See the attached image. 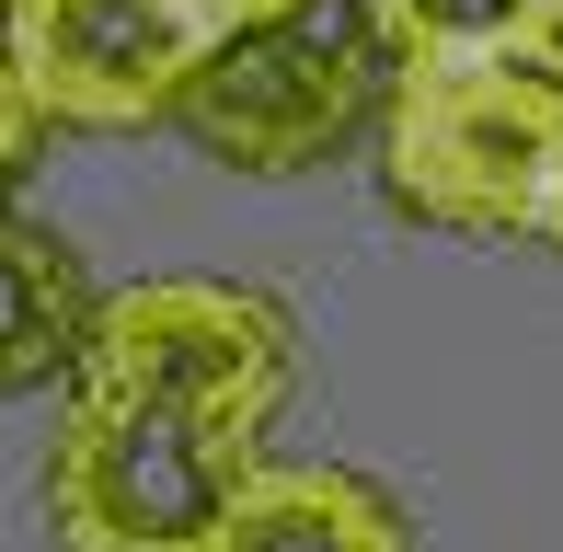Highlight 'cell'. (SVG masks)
I'll return each mask as SVG.
<instances>
[{
	"mask_svg": "<svg viewBox=\"0 0 563 552\" xmlns=\"http://www.w3.org/2000/svg\"><path fill=\"white\" fill-rule=\"evenodd\" d=\"M563 173V81L529 58H438L379 92V185L460 242H541Z\"/></svg>",
	"mask_w": 563,
	"mask_h": 552,
	"instance_id": "cell-1",
	"label": "cell"
},
{
	"mask_svg": "<svg viewBox=\"0 0 563 552\" xmlns=\"http://www.w3.org/2000/svg\"><path fill=\"white\" fill-rule=\"evenodd\" d=\"M391 69H438V58H529L563 81V0H368Z\"/></svg>",
	"mask_w": 563,
	"mask_h": 552,
	"instance_id": "cell-8",
	"label": "cell"
},
{
	"mask_svg": "<svg viewBox=\"0 0 563 552\" xmlns=\"http://www.w3.org/2000/svg\"><path fill=\"white\" fill-rule=\"evenodd\" d=\"M541 242H552V254H563V173H552V208H541Z\"/></svg>",
	"mask_w": 563,
	"mask_h": 552,
	"instance_id": "cell-11",
	"label": "cell"
},
{
	"mask_svg": "<svg viewBox=\"0 0 563 552\" xmlns=\"http://www.w3.org/2000/svg\"><path fill=\"white\" fill-rule=\"evenodd\" d=\"M196 552H415V518L345 461H253Z\"/></svg>",
	"mask_w": 563,
	"mask_h": 552,
	"instance_id": "cell-6",
	"label": "cell"
},
{
	"mask_svg": "<svg viewBox=\"0 0 563 552\" xmlns=\"http://www.w3.org/2000/svg\"><path fill=\"white\" fill-rule=\"evenodd\" d=\"M379 92H391V46H379L368 0L356 12L311 0V12H276V23H230L173 128L208 162L276 185V173H322L345 139H379Z\"/></svg>",
	"mask_w": 563,
	"mask_h": 552,
	"instance_id": "cell-3",
	"label": "cell"
},
{
	"mask_svg": "<svg viewBox=\"0 0 563 552\" xmlns=\"http://www.w3.org/2000/svg\"><path fill=\"white\" fill-rule=\"evenodd\" d=\"M46 150V104H35V81L12 69V35H0V196L23 185V162Z\"/></svg>",
	"mask_w": 563,
	"mask_h": 552,
	"instance_id": "cell-9",
	"label": "cell"
},
{
	"mask_svg": "<svg viewBox=\"0 0 563 552\" xmlns=\"http://www.w3.org/2000/svg\"><path fill=\"white\" fill-rule=\"evenodd\" d=\"M0 35H12V69L35 81L46 128L126 139L185 115L230 23L208 0H0Z\"/></svg>",
	"mask_w": 563,
	"mask_h": 552,
	"instance_id": "cell-5",
	"label": "cell"
},
{
	"mask_svg": "<svg viewBox=\"0 0 563 552\" xmlns=\"http://www.w3.org/2000/svg\"><path fill=\"white\" fill-rule=\"evenodd\" d=\"M299 380V322L288 299L242 276H126L92 299V334L69 357V404H162L208 415L230 438H265Z\"/></svg>",
	"mask_w": 563,
	"mask_h": 552,
	"instance_id": "cell-2",
	"label": "cell"
},
{
	"mask_svg": "<svg viewBox=\"0 0 563 552\" xmlns=\"http://www.w3.org/2000/svg\"><path fill=\"white\" fill-rule=\"evenodd\" d=\"M92 276L69 254L46 219H12L0 208V404H23V391L69 380V357H81L92 334Z\"/></svg>",
	"mask_w": 563,
	"mask_h": 552,
	"instance_id": "cell-7",
	"label": "cell"
},
{
	"mask_svg": "<svg viewBox=\"0 0 563 552\" xmlns=\"http://www.w3.org/2000/svg\"><path fill=\"white\" fill-rule=\"evenodd\" d=\"M219 23H276V12H311V0H208Z\"/></svg>",
	"mask_w": 563,
	"mask_h": 552,
	"instance_id": "cell-10",
	"label": "cell"
},
{
	"mask_svg": "<svg viewBox=\"0 0 563 552\" xmlns=\"http://www.w3.org/2000/svg\"><path fill=\"white\" fill-rule=\"evenodd\" d=\"M253 438L162 404H69L46 438V541L58 552H196L242 495Z\"/></svg>",
	"mask_w": 563,
	"mask_h": 552,
	"instance_id": "cell-4",
	"label": "cell"
}]
</instances>
